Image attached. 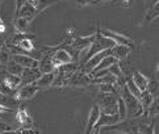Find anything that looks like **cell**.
Instances as JSON below:
<instances>
[{
  "mask_svg": "<svg viewBox=\"0 0 159 134\" xmlns=\"http://www.w3.org/2000/svg\"><path fill=\"white\" fill-rule=\"evenodd\" d=\"M125 103L128 112V118H139L143 116V109L138 97H135L134 95L126 88V86H122L120 89V95H118Z\"/></svg>",
  "mask_w": 159,
  "mask_h": 134,
  "instance_id": "obj_1",
  "label": "cell"
},
{
  "mask_svg": "<svg viewBox=\"0 0 159 134\" xmlns=\"http://www.w3.org/2000/svg\"><path fill=\"white\" fill-rule=\"evenodd\" d=\"M115 45H116V43L113 42V41L111 40V38H108V37L103 36V34H101V33L98 30V33H96V37H95V40H93L92 45L89 46L87 54L84 55V58L82 59L80 65H83L87 59H89L91 57H92V55L98 54V53H100V51H104V50H109V49H112L113 46H115Z\"/></svg>",
  "mask_w": 159,
  "mask_h": 134,
  "instance_id": "obj_2",
  "label": "cell"
},
{
  "mask_svg": "<svg viewBox=\"0 0 159 134\" xmlns=\"http://www.w3.org/2000/svg\"><path fill=\"white\" fill-rule=\"evenodd\" d=\"M117 99H118L117 95L100 92L98 105H99L101 113H105V114L117 113Z\"/></svg>",
  "mask_w": 159,
  "mask_h": 134,
  "instance_id": "obj_3",
  "label": "cell"
},
{
  "mask_svg": "<svg viewBox=\"0 0 159 134\" xmlns=\"http://www.w3.org/2000/svg\"><path fill=\"white\" fill-rule=\"evenodd\" d=\"M41 91L36 83H32V84H22L19 87V89L16 91L15 97L19 100V101H28L36 96V95Z\"/></svg>",
  "mask_w": 159,
  "mask_h": 134,
  "instance_id": "obj_4",
  "label": "cell"
},
{
  "mask_svg": "<svg viewBox=\"0 0 159 134\" xmlns=\"http://www.w3.org/2000/svg\"><path fill=\"white\" fill-rule=\"evenodd\" d=\"M99 32L103 36L111 38L116 45H125V46H129L132 49L134 47V41L130 37L122 34V33H117V32H113V30H109V29H100Z\"/></svg>",
  "mask_w": 159,
  "mask_h": 134,
  "instance_id": "obj_5",
  "label": "cell"
},
{
  "mask_svg": "<svg viewBox=\"0 0 159 134\" xmlns=\"http://www.w3.org/2000/svg\"><path fill=\"white\" fill-rule=\"evenodd\" d=\"M52 59H53V63L55 66V69H57V67H59V66L75 62L72 55L67 51L66 49L59 47V46H58V49H57V50H54V53L52 54Z\"/></svg>",
  "mask_w": 159,
  "mask_h": 134,
  "instance_id": "obj_6",
  "label": "cell"
},
{
  "mask_svg": "<svg viewBox=\"0 0 159 134\" xmlns=\"http://www.w3.org/2000/svg\"><path fill=\"white\" fill-rule=\"evenodd\" d=\"M92 84V76L80 70L75 71L70 79V87H88Z\"/></svg>",
  "mask_w": 159,
  "mask_h": 134,
  "instance_id": "obj_7",
  "label": "cell"
},
{
  "mask_svg": "<svg viewBox=\"0 0 159 134\" xmlns=\"http://www.w3.org/2000/svg\"><path fill=\"white\" fill-rule=\"evenodd\" d=\"M121 118L118 113H115V114H105V113H100V117L98 122L95 125V129H93V133L92 134H96V133H100V129L104 126H111V125H115L117 122H120Z\"/></svg>",
  "mask_w": 159,
  "mask_h": 134,
  "instance_id": "obj_8",
  "label": "cell"
},
{
  "mask_svg": "<svg viewBox=\"0 0 159 134\" xmlns=\"http://www.w3.org/2000/svg\"><path fill=\"white\" fill-rule=\"evenodd\" d=\"M100 108L98 104H93L89 109V113H88V118H87V125H86V130H84V134H92L93 129H95V125L98 122L99 117H100Z\"/></svg>",
  "mask_w": 159,
  "mask_h": 134,
  "instance_id": "obj_9",
  "label": "cell"
},
{
  "mask_svg": "<svg viewBox=\"0 0 159 134\" xmlns=\"http://www.w3.org/2000/svg\"><path fill=\"white\" fill-rule=\"evenodd\" d=\"M12 59L24 69H36V67H38V59L26 54H12Z\"/></svg>",
  "mask_w": 159,
  "mask_h": 134,
  "instance_id": "obj_10",
  "label": "cell"
},
{
  "mask_svg": "<svg viewBox=\"0 0 159 134\" xmlns=\"http://www.w3.org/2000/svg\"><path fill=\"white\" fill-rule=\"evenodd\" d=\"M16 120L20 124V127H32L34 126V121H33L32 116L28 113L26 108L19 105V109L16 112Z\"/></svg>",
  "mask_w": 159,
  "mask_h": 134,
  "instance_id": "obj_11",
  "label": "cell"
},
{
  "mask_svg": "<svg viewBox=\"0 0 159 134\" xmlns=\"http://www.w3.org/2000/svg\"><path fill=\"white\" fill-rule=\"evenodd\" d=\"M146 120L138 121L137 118V134H155V122L154 118L145 117Z\"/></svg>",
  "mask_w": 159,
  "mask_h": 134,
  "instance_id": "obj_12",
  "label": "cell"
},
{
  "mask_svg": "<svg viewBox=\"0 0 159 134\" xmlns=\"http://www.w3.org/2000/svg\"><path fill=\"white\" fill-rule=\"evenodd\" d=\"M39 76H41V71L38 70V67H36V69H24L21 74V86L36 83Z\"/></svg>",
  "mask_w": 159,
  "mask_h": 134,
  "instance_id": "obj_13",
  "label": "cell"
},
{
  "mask_svg": "<svg viewBox=\"0 0 159 134\" xmlns=\"http://www.w3.org/2000/svg\"><path fill=\"white\" fill-rule=\"evenodd\" d=\"M38 15L37 9L34 8V5H33L32 3H26L24 4L22 7L16 12V16H20V17H24L28 21H33L36 19V16Z\"/></svg>",
  "mask_w": 159,
  "mask_h": 134,
  "instance_id": "obj_14",
  "label": "cell"
},
{
  "mask_svg": "<svg viewBox=\"0 0 159 134\" xmlns=\"http://www.w3.org/2000/svg\"><path fill=\"white\" fill-rule=\"evenodd\" d=\"M130 53H132V47L125 46V45H115V46L111 49V55H113L117 60L128 59Z\"/></svg>",
  "mask_w": 159,
  "mask_h": 134,
  "instance_id": "obj_15",
  "label": "cell"
},
{
  "mask_svg": "<svg viewBox=\"0 0 159 134\" xmlns=\"http://www.w3.org/2000/svg\"><path fill=\"white\" fill-rule=\"evenodd\" d=\"M130 78H132V80L134 82V84L139 88L141 92L146 91L147 83H149V80H150L146 75H143V74H142L141 71H138V70H134V71L132 72V75H130Z\"/></svg>",
  "mask_w": 159,
  "mask_h": 134,
  "instance_id": "obj_16",
  "label": "cell"
},
{
  "mask_svg": "<svg viewBox=\"0 0 159 134\" xmlns=\"http://www.w3.org/2000/svg\"><path fill=\"white\" fill-rule=\"evenodd\" d=\"M54 78H55V70L53 72H48V74H41V76L36 80V84L41 88H49L53 86V82H54Z\"/></svg>",
  "mask_w": 159,
  "mask_h": 134,
  "instance_id": "obj_17",
  "label": "cell"
},
{
  "mask_svg": "<svg viewBox=\"0 0 159 134\" xmlns=\"http://www.w3.org/2000/svg\"><path fill=\"white\" fill-rule=\"evenodd\" d=\"M29 25H30V21H28L24 17H20V16H16V19L13 21L15 30L19 32V33H28V30H29Z\"/></svg>",
  "mask_w": 159,
  "mask_h": 134,
  "instance_id": "obj_18",
  "label": "cell"
},
{
  "mask_svg": "<svg viewBox=\"0 0 159 134\" xmlns=\"http://www.w3.org/2000/svg\"><path fill=\"white\" fill-rule=\"evenodd\" d=\"M116 62H117V59H116L115 57H113V55H111V54H109V55H107V57H104L103 59L100 60V63L95 67L93 71L91 72L89 75L95 74V72H99V71H101V70H105V69H108V67L112 66L113 63H116Z\"/></svg>",
  "mask_w": 159,
  "mask_h": 134,
  "instance_id": "obj_19",
  "label": "cell"
},
{
  "mask_svg": "<svg viewBox=\"0 0 159 134\" xmlns=\"http://www.w3.org/2000/svg\"><path fill=\"white\" fill-rule=\"evenodd\" d=\"M59 0H32V4L34 5V8L37 9L38 13H41L42 11L48 9L49 7H52V5L57 4Z\"/></svg>",
  "mask_w": 159,
  "mask_h": 134,
  "instance_id": "obj_20",
  "label": "cell"
},
{
  "mask_svg": "<svg viewBox=\"0 0 159 134\" xmlns=\"http://www.w3.org/2000/svg\"><path fill=\"white\" fill-rule=\"evenodd\" d=\"M152 100H154V97H152L147 91H143V92L141 93L139 101H141V105H142V109H143V116L147 114V110H149L150 105H151V103H152Z\"/></svg>",
  "mask_w": 159,
  "mask_h": 134,
  "instance_id": "obj_21",
  "label": "cell"
},
{
  "mask_svg": "<svg viewBox=\"0 0 159 134\" xmlns=\"http://www.w3.org/2000/svg\"><path fill=\"white\" fill-rule=\"evenodd\" d=\"M5 71H7V74H12V75H19V76H21L22 71H24V67L20 66L19 63H16L15 60L11 58L9 62L5 65Z\"/></svg>",
  "mask_w": 159,
  "mask_h": 134,
  "instance_id": "obj_22",
  "label": "cell"
},
{
  "mask_svg": "<svg viewBox=\"0 0 159 134\" xmlns=\"http://www.w3.org/2000/svg\"><path fill=\"white\" fill-rule=\"evenodd\" d=\"M4 82L7 83V84L15 89V91H17L19 87L21 86V76L19 75H12V74H5L4 76Z\"/></svg>",
  "mask_w": 159,
  "mask_h": 134,
  "instance_id": "obj_23",
  "label": "cell"
},
{
  "mask_svg": "<svg viewBox=\"0 0 159 134\" xmlns=\"http://www.w3.org/2000/svg\"><path fill=\"white\" fill-rule=\"evenodd\" d=\"M158 17H159V0H158V2H155L154 5H152V7L147 11V13L145 16V22H146V24H149V22H152Z\"/></svg>",
  "mask_w": 159,
  "mask_h": 134,
  "instance_id": "obj_24",
  "label": "cell"
},
{
  "mask_svg": "<svg viewBox=\"0 0 159 134\" xmlns=\"http://www.w3.org/2000/svg\"><path fill=\"white\" fill-rule=\"evenodd\" d=\"M158 116H159V96L152 100L150 108H149V110H147L146 117H149V118H155V117H158Z\"/></svg>",
  "mask_w": 159,
  "mask_h": 134,
  "instance_id": "obj_25",
  "label": "cell"
},
{
  "mask_svg": "<svg viewBox=\"0 0 159 134\" xmlns=\"http://www.w3.org/2000/svg\"><path fill=\"white\" fill-rule=\"evenodd\" d=\"M146 91L149 92L152 97H158L159 96V82L155 80V79H150L149 83H147V88H146Z\"/></svg>",
  "mask_w": 159,
  "mask_h": 134,
  "instance_id": "obj_26",
  "label": "cell"
},
{
  "mask_svg": "<svg viewBox=\"0 0 159 134\" xmlns=\"http://www.w3.org/2000/svg\"><path fill=\"white\" fill-rule=\"evenodd\" d=\"M11 58H12V54H11L9 49L5 46V45L3 47H0V66L7 65L11 60Z\"/></svg>",
  "mask_w": 159,
  "mask_h": 134,
  "instance_id": "obj_27",
  "label": "cell"
},
{
  "mask_svg": "<svg viewBox=\"0 0 159 134\" xmlns=\"http://www.w3.org/2000/svg\"><path fill=\"white\" fill-rule=\"evenodd\" d=\"M125 86H126V88H128L129 91L134 95L135 97H138V99H139V96H141V93H142V92L139 91V88L134 84V82L132 80V78H126V82H125Z\"/></svg>",
  "mask_w": 159,
  "mask_h": 134,
  "instance_id": "obj_28",
  "label": "cell"
},
{
  "mask_svg": "<svg viewBox=\"0 0 159 134\" xmlns=\"http://www.w3.org/2000/svg\"><path fill=\"white\" fill-rule=\"evenodd\" d=\"M0 93L4 95V96H15L16 91L11 88L4 80H2V82H0Z\"/></svg>",
  "mask_w": 159,
  "mask_h": 134,
  "instance_id": "obj_29",
  "label": "cell"
},
{
  "mask_svg": "<svg viewBox=\"0 0 159 134\" xmlns=\"http://www.w3.org/2000/svg\"><path fill=\"white\" fill-rule=\"evenodd\" d=\"M13 134H41L37 127H19L17 130H13Z\"/></svg>",
  "mask_w": 159,
  "mask_h": 134,
  "instance_id": "obj_30",
  "label": "cell"
},
{
  "mask_svg": "<svg viewBox=\"0 0 159 134\" xmlns=\"http://www.w3.org/2000/svg\"><path fill=\"white\" fill-rule=\"evenodd\" d=\"M112 2H116L113 3V5H120L122 8H132L135 3V0H112Z\"/></svg>",
  "mask_w": 159,
  "mask_h": 134,
  "instance_id": "obj_31",
  "label": "cell"
},
{
  "mask_svg": "<svg viewBox=\"0 0 159 134\" xmlns=\"http://www.w3.org/2000/svg\"><path fill=\"white\" fill-rule=\"evenodd\" d=\"M15 129L11 125L5 124L3 120H0V133H9V132H13Z\"/></svg>",
  "mask_w": 159,
  "mask_h": 134,
  "instance_id": "obj_32",
  "label": "cell"
},
{
  "mask_svg": "<svg viewBox=\"0 0 159 134\" xmlns=\"http://www.w3.org/2000/svg\"><path fill=\"white\" fill-rule=\"evenodd\" d=\"M26 3H32V0H15V13Z\"/></svg>",
  "mask_w": 159,
  "mask_h": 134,
  "instance_id": "obj_33",
  "label": "cell"
},
{
  "mask_svg": "<svg viewBox=\"0 0 159 134\" xmlns=\"http://www.w3.org/2000/svg\"><path fill=\"white\" fill-rule=\"evenodd\" d=\"M75 3L78 5H80V7H87V5L98 3V0H75Z\"/></svg>",
  "mask_w": 159,
  "mask_h": 134,
  "instance_id": "obj_34",
  "label": "cell"
},
{
  "mask_svg": "<svg viewBox=\"0 0 159 134\" xmlns=\"http://www.w3.org/2000/svg\"><path fill=\"white\" fill-rule=\"evenodd\" d=\"M15 109L12 108H8V107H4V105L0 104V113H5V112H13Z\"/></svg>",
  "mask_w": 159,
  "mask_h": 134,
  "instance_id": "obj_35",
  "label": "cell"
},
{
  "mask_svg": "<svg viewBox=\"0 0 159 134\" xmlns=\"http://www.w3.org/2000/svg\"><path fill=\"white\" fill-rule=\"evenodd\" d=\"M155 74H157V75H159V63H158V66H157V70H155Z\"/></svg>",
  "mask_w": 159,
  "mask_h": 134,
  "instance_id": "obj_36",
  "label": "cell"
},
{
  "mask_svg": "<svg viewBox=\"0 0 159 134\" xmlns=\"http://www.w3.org/2000/svg\"><path fill=\"white\" fill-rule=\"evenodd\" d=\"M98 2H112V0H98Z\"/></svg>",
  "mask_w": 159,
  "mask_h": 134,
  "instance_id": "obj_37",
  "label": "cell"
},
{
  "mask_svg": "<svg viewBox=\"0 0 159 134\" xmlns=\"http://www.w3.org/2000/svg\"><path fill=\"white\" fill-rule=\"evenodd\" d=\"M113 134H128V133H113Z\"/></svg>",
  "mask_w": 159,
  "mask_h": 134,
  "instance_id": "obj_38",
  "label": "cell"
},
{
  "mask_svg": "<svg viewBox=\"0 0 159 134\" xmlns=\"http://www.w3.org/2000/svg\"><path fill=\"white\" fill-rule=\"evenodd\" d=\"M7 134H13V132H9V133H7Z\"/></svg>",
  "mask_w": 159,
  "mask_h": 134,
  "instance_id": "obj_39",
  "label": "cell"
},
{
  "mask_svg": "<svg viewBox=\"0 0 159 134\" xmlns=\"http://www.w3.org/2000/svg\"><path fill=\"white\" fill-rule=\"evenodd\" d=\"M0 134H7V133H0Z\"/></svg>",
  "mask_w": 159,
  "mask_h": 134,
  "instance_id": "obj_40",
  "label": "cell"
},
{
  "mask_svg": "<svg viewBox=\"0 0 159 134\" xmlns=\"http://www.w3.org/2000/svg\"><path fill=\"white\" fill-rule=\"evenodd\" d=\"M96 134H101V133H96Z\"/></svg>",
  "mask_w": 159,
  "mask_h": 134,
  "instance_id": "obj_41",
  "label": "cell"
}]
</instances>
